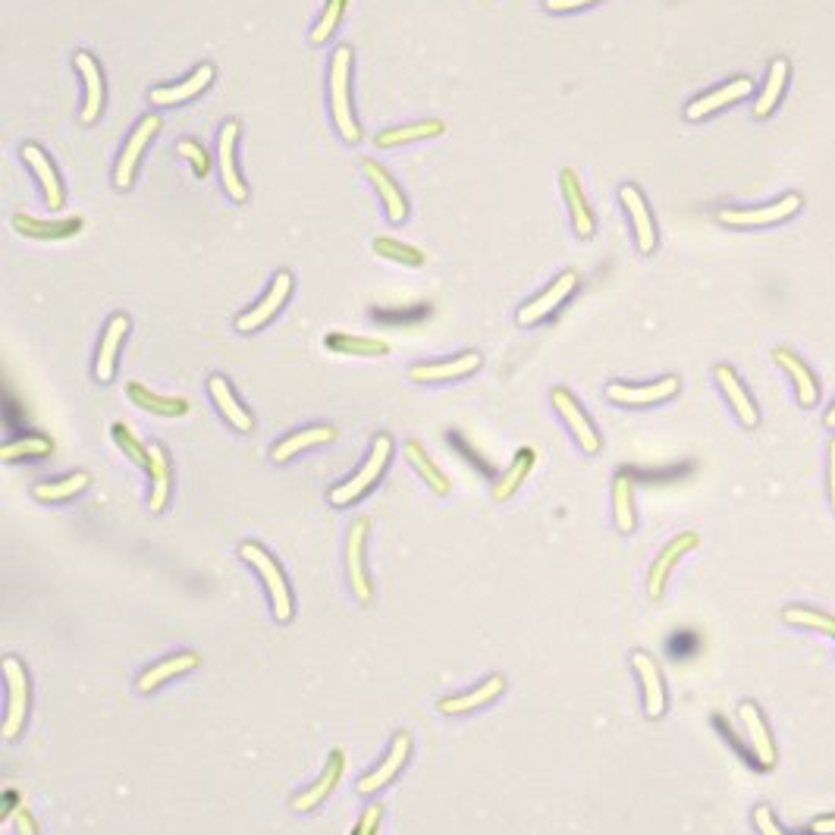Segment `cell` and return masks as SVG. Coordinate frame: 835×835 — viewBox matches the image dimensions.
Returning <instances> with one entry per match:
<instances>
[{
  "instance_id": "44dd1931",
  "label": "cell",
  "mask_w": 835,
  "mask_h": 835,
  "mask_svg": "<svg viewBox=\"0 0 835 835\" xmlns=\"http://www.w3.org/2000/svg\"><path fill=\"white\" fill-rule=\"evenodd\" d=\"M481 368V352H462L449 361H434V365H415L409 374L415 383H440V380H456L468 377Z\"/></svg>"
},
{
  "instance_id": "681fc988",
  "label": "cell",
  "mask_w": 835,
  "mask_h": 835,
  "mask_svg": "<svg viewBox=\"0 0 835 835\" xmlns=\"http://www.w3.org/2000/svg\"><path fill=\"white\" fill-rule=\"evenodd\" d=\"M380 820H383V807H380V804L365 807V810H361V820H358V826H355L352 835H377Z\"/></svg>"
},
{
  "instance_id": "277c9868",
  "label": "cell",
  "mask_w": 835,
  "mask_h": 835,
  "mask_svg": "<svg viewBox=\"0 0 835 835\" xmlns=\"http://www.w3.org/2000/svg\"><path fill=\"white\" fill-rule=\"evenodd\" d=\"M801 211V195L788 192L770 205L763 208H738V211H719V223L735 230H751V227H773V223H782L788 217H795Z\"/></svg>"
},
{
  "instance_id": "5bb4252c",
  "label": "cell",
  "mask_w": 835,
  "mask_h": 835,
  "mask_svg": "<svg viewBox=\"0 0 835 835\" xmlns=\"http://www.w3.org/2000/svg\"><path fill=\"white\" fill-rule=\"evenodd\" d=\"M157 129H161V117L148 114V117H142V123L135 126V132L129 135V142H126V148H123V154H120V161H117V170H114V173H117L114 183H117L120 189H129V186H132V176H135V167H139V157H142L145 145L157 135Z\"/></svg>"
},
{
  "instance_id": "c3c4849f",
  "label": "cell",
  "mask_w": 835,
  "mask_h": 835,
  "mask_svg": "<svg viewBox=\"0 0 835 835\" xmlns=\"http://www.w3.org/2000/svg\"><path fill=\"white\" fill-rule=\"evenodd\" d=\"M179 154L186 157V161H192V167H195V176H205L208 173V151L201 148L198 142H192V139H183L179 142Z\"/></svg>"
},
{
  "instance_id": "bcb514c9",
  "label": "cell",
  "mask_w": 835,
  "mask_h": 835,
  "mask_svg": "<svg viewBox=\"0 0 835 835\" xmlns=\"http://www.w3.org/2000/svg\"><path fill=\"white\" fill-rule=\"evenodd\" d=\"M343 10H346V0H327V10H324L321 22L311 29V41L314 44H324L333 35V29L340 26V19H343Z\"/></svg>"
},
{
  "instance_id": "2e32d148",
  "label": "cell",
  "mask_w": 835,
  "mask_h": 835,
  "mask_svg": "<svg viewBox=\"0 0 835 835\" xmlns=\"http://www.w3.org/2000/svg\"><path fill=\"white\" fill-rule=\"evenodd\" d=\"M409 754H412V738L405 735V732H399L393 738V744H390L387 760H383L374 773L358 779V795H374V792H380L383 785H390L402 773V766H405V760H409Z\"/></svg>"
},
{
  "instance_id": "db71d44e",
  "label": "cell",
  "mask_w": 835,
  "mask_h": 835,
  "mask_svg": "<svg viewBox=\"0 0 835 835\" xmlns=\"http://www.w3.org/2000/svg\"><path fill=\"white\" fill-rule=\"evenodd\" d=\"M810 832H814V835H835V814L814 820V823H810Z\"/></svg>"
},
{
  "instance_id": "1f68e13d",
  "label": "cell",
  "mask_w": 835,
  "mask_h": 835,
  "mask_svg": "<svg viewBox=\"0 0 835 835\" xmlns=\"http://www.w3.org/2000/svg\"><path fill=\"white\" fill-rule=\"evenodd\" d=\"M776 358V365L788 371V377L795 380V390H798V402L801 405H817L820 399V387H817V380L814 374H810V368L804 365V361L795 355V352H788V349H776L773 352Z\"/></svg>"
},
{
  "instance_id": "4dcf8cb0",
  "label": "cell",
  "mask_w": 835,
  "mask_h": 835,
  "mask_svg": "<svg viewBox=\"0 0 835 835\" xmlns=\"http://www.w3.org/2000/svg\"><path fill=\"white\" fill-rule=\"evenodd\" d=\"M559 183H562V195L569 201V211H572V223H575V233L578 236H594V217L588 211V201H584L581 183H578V173L572 167H566L559 173Z\"/></svg>"
},
{
  "instance_id": "d590c367",
  "label": "cell",
  "mask_w": 835,
  "mask_h": 835,
  "mask_svg": "<svg viewBox=\"0 0 835 835\" xmlns=\"http://www.w3.org/2000/svg\"><path fill=\"white\" fill-rule=\"evenodd\" d=\"M613 522L619 534H631L638 528V509H635V487H631L628 475H619L613 481Z\"/></svg>"
},
{
  "instance_id": "ab89813d",
  "label": "cell",
  "mask_w": 835,
  "mask_h": 835,
  "mask_svg": "<svg viewBox=\"0 0 835 835\" xmlns=\"http://www.w3.org/2000/svg\"><path fill=\"white\" fill-rule=\"evenodd\" d=\"M327 349L340 355H387L390 346L371 336H352V333H327Z\"/></svg>"
},
{
  "instance_id": "9f6ffc18",
  "label": "cell",
  "mask_w": 835,
  "mask_h": 835,
  "mask_svg": "<svg viewBox=\"0 0 835 835\" xmlns=\"http://www.w3.org/2000/svg\"><path fill=\"white\" fill-rule=\"evenodd\" d=\"M826 427H832V431H835V405L826 412Z\"/></svg>"
},
{
  "instance_id": "74e56055",
  "label": "cell",
  "mask_w": 835,
  "mask_h": 835,
  "mask_svg": "<svg viewBox=\"0 0 835 835\" xmlns=\"http://www.w3.org/2000/svg\"><path fill=\"white\" fill-rule=\"evenodd\" d=\"M785 85H788V60H773L770 66V73H766V82H763V92L754 104V114L757 117H770L779 98L785 95Z\"/></svg>"
},
{
  "instance_id": "d6a6232c",
  "label": "cell",
  "mask_w": 835,
  "mask_h": 835,
  "mask_svg": "<svg viewBox=\"0 0 835 835\" xmlns=\"http://www.w3.org/2000/svg\"><path fill=\"white\" fill-rule=\"evenodd\" d=\"M361 170L368 173V179L374 183V189L380 192V198H383V205H387V214H390L393 223H402L405 217H409V205H405V195L399 192V186L387 176V170H383L377 161H365V164H361Z\"/></svg>"
},
{
  "instance_id": "ba28073f",
  "label": "cell",
  "mask_w": 835,
  "mask_h": 835,
  "mask_svg": "<svg viewBox=\"0 0 835 835\" xmlns=\"http://www.w3.org/2000/svg\"><path fill=\"white\" fill-rule=\"evenodd\" d=\"M550 399H553V405H556V412L562 415V421L569 424V431L575 434V440H578V446L584 449V453H588V456L600 453V434L594 431L591 418L584 415V409L575 402V396H572L569 390L556 387V390L550 393Z\"/></svg>"
},
{
  "instance_id": "11a10c76",
  "label": "cell",
  "mask_w": 835,
  "mask_h": 835,
  "mask_svg": "<svg viewBox=\"0 0 835 835\" xmlns=\"http://www.w3.org/2000/svg\"><path fill=\"white\" fill-rule=\"evenodd\" d=\"M829 503L835 512V440L829 443Z\"/></svg>"
},
{
  "instance_id": "7402d4cb",
  "label": "cell",
  "mask_w": 835,
  "mask_h": 835,
  "mask_svg": "<svg viewBox=\"0 0 835 835\" xmlns=\"http://www.w3.org/2000/svg\"><path fill=\"white\" fill-rule=\"evenodd\" d=\"M713 374H716L719 390L726 393V399H729V405H732L735 418H738L744 427H757V424H760V412H757L754 399L748 396V390H744V383L738 380V374H735L729 365H719Z\"/></svg>"
},
{
  "instance_id": "816d5d0a",
  "label": "cell",
  "mask_w": 835,
  "mask_h": 835,
  "mask_svg": "<svg viewBox=\"0 0 835 835\" xmlns=\"http://www.w3.org/2000/svg\"><path fill=\"white\" fill-rule=\"evenodd\" d=\"M597 0H544V7L550 13H569V10H581V7H591Z\"/></svg>"
},
{
  "instance_id": "60d3db41",
  "label": "cell",
  "mask_w": 835,
  "mask_h": 835,
  "mask_svg": "<svg viewBox=\"0 0 835 835\" xmlns=\"http://www.w3.org/2000/svg\"><path fill=\"white\" fill-rule=\"evenodd\" d=\"M405 459H409V465H412V468L418 471V475L427 481V487H431L434 493H440V496H446V493H449V481H446V475H443V471L431 462V456L424 453L421 443H415V440L405 443Z\"/></svg>"
},
{
  "instance_id": "9a60e30c",
  "label": "cell",
  "mask_w": 835,
  "mask_h": 835,
  "mask_svg": "<svg viewBox=\"0 0 835 835\" xmlns=\"http://www.w3.org/2000/svg\"><path fill=\"white\" fill-rule=\"evenodd\" d=\"M751 92H754V82H751L748 76H738V79H732V82H726V85L713 88V92H707V95H701V98H694V101L688 104V110H685V117H688V120H704V117L716 114V110H722V107L738 104L741 98H748Z\"/></svg>"
},
{
  "instance_id": "4fadbf2b",
  "label": "cell",
  "mask_w": 835,
  "mask_h": 835,
  "mask_svg": "<svg viewBox=\"0 0 835 835\" xmlns=\"http://www.w3.org/2000/svg\"><path fill=\"white\" fill-rule=\"evenodd\" d=\"M575 286H578V274H575V270H566V274H562V277L544 292V296H537L534 302H528V305L518 308V324L531 327V324H540L544 318H550V314L572 296Z\"/></svg>"
},
{
  "instance_id": "ee69618b",
  "label": "cell",
  "mask_w": 835,
  "mask_h": 835,
  "mask_svg": "<svg viewBox=\"0 0 835 835\" xmlns=\"http://www.w3.org/2000/svg\"><path fill=\"white\" fill-rule=\"evenodd\" d=\"M782 619L788 625H801V628H814L820 635H832L835 638V616L823 613V609H810V606H788Z\"/></svg>"
},
{
  "instance_id": "d4e9b609",
  "label": "cell",
  "mask_w": 835,
  "mask_h": 835,
  "mask_svg": "<svg viewBox=\"0 0 835 835\" xmlns=\"http://www.w3.org/2000/svg\"><path fill=\"white\" fill-rule=\"evenodd\" d=\"M198 663H201V660H198V653H192V650H186V653H176V657L161 660L157 666L145 669V672L139 675V682H135V691H139V694H151L154 688H161L164 682L176 679V675L192 672Z\"/></svg>"
},
{
  "instance_id": "603a6c76",
  "label": "cell",
  "mask_w": 835,
  "mask_h": 835,
  "mask_svg": "<svg viewBox=\"0 0 835 835\" xmlns=\"http://www.w3.org/2000/svg\"><path fill=\"white\" fill-rule=\"evenodd\" d=\"M129 333V318L126 314H114L104 330V340H101V349H98V358H95V377L101 383H110L114 380V371H117V352H120V343H123V336Z\"/></svg>"
},
{
  "instance_id": "4316f807",
  "label": "cell",
  "mask_w": 835,
  "mask_h": 835,
  "mask_svg": "<svg viewBox=\"0 0 835 835\" xmlns=\"http://www.w3.org/2000/svg\"><path fill=\"white\" fill-rule=\"evenodd\" d=\"M340 779H343V751H333L330 760H327V766H324L321 779L314 782V785L308 788V792H302V795L292 798V810H314L321 801H327V795L333 792L336 782H340Z\"/></svg>"
},
{
  "instance_id": "83f0119b",
  "label": "cell",
  "mask_w": 835,
  "mask_h": 835,
  "mask_svg": "<svg viewBox=\"0 0 835 835\" xmlns=\"http://www.w3.org/2000/svg\"><path fill=\"white\" fill-rule=\"evenodd\" d=\"M208 390H211V399L217 402V409L223 412V418H227L239 434H252V427H255V418L248 415L245 409H242V402L233 396V390H230V383L223 380L220 374H214L211 380H208Z\"/></svg>"
},
{
  "instance_id": "9c48e42d",
  "label": "cell",
  "mask_w": 835,
  "mask_h": 835,
  "mask_svg": "<svg viewBox=\"0 0 835 835\" xmlns=\"http://www.w3.org/2000/svg\"><path fill=\"white\" fill-rule=\"evenodd\" d=\"M631 666H635L638 682L644 688V713L650 719H660L666 713V685H663V672H660L657 660H653L647 650H635L631 653Z\"/></svg>"
},
{
  "instance_id": "8fae6325",
  "label": "cell",
  "mask_w": 835,
  "mask_h": 835,
  "mask_svg": "<svg viewBox=\"0 0 835 835\" xmlns=\"http://www.w3.org/2000/svg\"><path fill=\"white\" fill-rule=\"evenodd\" d=\"M738 716L744 722V732H748V738H751V751L757 757V766H763V770H773L779 754H776V741L770 735V726H766L760 707L754 701H741L738 704Z\"/></svg>"
},
{
  "instance_id": "f546056e",
  "label": "cell",
  "mask_w": 835,
  "mask_h": 835,
  "mask_svg": "<svg viewBox=\"0 0 835 835\" xmlns=\"http://www.w3.org/2000/svg\"><path fill=\"white\" fill-rule=\"evenodd\" d=\"M22 161H26V164L38 173L41 186H44V198H48V208L60 211V205H63V189H60V176H57L54 164L48 161V154H44L38 145L29 142V145H22Z\"/></svg>"
},
{
  "instance_id": "f1b7e54d",
  "label": "cell",
  "mask_w": 835,
  "mask_h": 835,
  "mask_svg": "<svg viewBox=\"0 0 835 835\" xmlns=\"http://www.w3.org/2000/svg\"><path fill=\"white\" fill-rule=\"evenodd\" d=\"M126 396L139 405V409L151 412V415H161V418H183L189 412V402L186 399H179V396H157L151 393L145 383H129L126 387Z\"/></svg>"
},
{
  "instance_id": "836d02e7",
  "label": "cell",
  "mask_w": 835,
  "mask_h": 835,
  "mask_svg": "<svg viewBox=\"0 0 835 835\" xmlns=\"http://www.w3.org/2000/svg\"><path fill=\"white\" fill-rule=\"evenodd\" d=\"M148 471H151V512L167 509L170 500V459L161 443L148 446Z\"/></svg>"
},
{
  "instance_id": "f6af8a7d",
  "label": "cell",
  "mask_w": 835,
  "mask_h": 835,
  "mask_svg": "<svg viewBox=\"0 0 835 835\" xmlns=\"http://www.w3.org/2000/svg\"><path fill=\"white\" fill-rule=\"evenodd\" d=\"M374 252L383 255V258H390V261H399V264H412V267L424 264L421 248H412V245H405L399 239H387V236L374 239Z\"/></svg>"
},
{
  "instance_id": "b9f144b4",
  "label": "cell",
  "mask_w": 835,
  "mask_h": 835,
  "mask_svg": "<svg viewBox=\"0 0 835 835\" xmlns=\"http://www.w3.org/2000/svg\"><path fill=\"white\" fill-rule=\"evenodd\" d=\"M51 453H54V440L51 437H41V434H32V437H22V440L7 443L4 449H0V459H4V462H19V459H44V456H51Z\"/></svg>"
},
{
  "instance_id": "ac0fdd59",
  "label": "cell",
  "mask_w": 835,
  "mask_h": 835,
  "mask_svg": "<svg viewBox=\"0 0 835 835\" xmlns=\"http://www.w3.org/2000/svg\"><path fill=\"white\" fill-rule=\"evenodd\" d=\"M506 691V679L503 675H490V679L478 688H471L465 694H456V697H443V701H437V710L443 716H459V713H471V710H481L487 707L490 701H496Z\"/></svg>"
},
{
  "instance_id": "7bdbcfd3",
  "label": "cell",
  "mask_w": 835,
  "mask_h": 835,
  "mask_svg": "<svg viewBox=\"0 0 835 835\" xmlns=\"http://www.w3.org/2000/svg\"><path fill=\"white\" fill-rule=\"evenodd\" d=\"M88 484H92V478H88L85 471H76V475L63 478V481L38 484V487H35V500H41V503H60V500H70V496L82 493Z\"/></svg>"
},
{
  "instance_id": "30bf717a",
  "label": "cell",
  "mask_w": 835,
  "mask_h": 835,
  "mask_svg": "<svg viewBox=\"0 0 835 835\" xmlns=\"http://www.w3.org/2000/svg\"><path fill=\"white\" fill-rule=\"evenodd\" d=\"M289 292H292V274H286V270H283V274H277L274 283H270L267 296H264L252 311L239 314V318H236V330H239V333H255V330H261V327L286 305Z\"/></svg>"
},
{
  "instance_id": "8d00e7d4",
  "label": "cell",
  "mask_w": 835,
  "mask_h": 835,
  "mask_svg": "<svg viewBox=\"0 0 835 835\" xmlns=\"http://www.w3.org/2000/svg\"><path fill=\"white\" fill-rule=\"evenodd\" d=\"M531 468H534V449H531V446L518 449L515 459H512V465L506 468V475L493 484V500H496V503H506L509 496H512L518 487H522V481L531 475Z\"/></svg>"
},
{
  "instance_id": "ffe728a7",
  "label": "cell",
  "mask_w": 835,
  "mask_h": 835,
  "mask_svg": "<svg viewBox=\"0 0 835 835\" xmlns=\"http://www.w3.org/2000/svg\"><path fill=\"white\" fill-rule=\"evenodd\" d=\"M236 139H239V123L230 120V123H223L220 129V142H217V151H220V179H223V189L230 192V198L236 201H245L248 198V189L242 183V176L236 173Z\"/></svg>"
},
{
  "instance_id": "3957f363",
  "label": "cell",
  "mask_w": 835,
  "mask_h": 835,
  "mask_svg": "<svg viewBox=\"0 0 835 835\" xmlns=\"http://www.w3.org/2000/svg\"><path fill=\"white\" fill-rule=\"evenodd\" d=\"M239 556L252 566L261 581L267 584V594H270V603H274V616L277 622H289L292 619V594H289V584H286V575L283 569L277 566V559L270 556L264 547L258 544H242L239 547Z\"/></svg>"
},
{
  "instance_id": "e0dca14e",
  "label": "cell",
  "mask_w": 835,
  "mask_h": 835,
  "mask_svg": "<svg viewBox=\"0 0 835 835\" xmlns=\"http://www.w3.org/2000/svg\"><path fill=\"white\" fill-rule=\"evenodd\" d=\"M619 198H622V205L631 217V227H635V239H638V252L650 255L653 248H657V223H653L650 217V208H647V201L641 195V189L635 186H622L619 189Z\"/></svg>"
},
{
  "instance_id": "8992f818",
  "label": "cell",
  "mask_w": 835,
  "mask_h": 835,
  "mask_svg": "<svg viewBox=\"0 0 835 835\" xmlns=\"http://www.w3.org/2000/svg\"><path fill=\"white\" fill-rule=\"evenodd\" d=\"M679 390H682V380L675 374H666L663 380L644 383V387H635V383H609L606 396L619 405H657L672 399Z\"/></svg>"
},
{
  "instance_id": "7a4b0ae2",
  "label": "cell",
  "mask_w": 835,
  "mask_h": 835,
  "mask_svg": "<svg viewBox=\"0 0 835 835\" xmlns=\"http://www.w3.org/2000/svg\"><path fill=\"white\" fill-rule=\"evenodd\" d=\"M390 453H393L390 434H377V437H374V446H371V456L365 459V465H361L346 484H336V487L330 490V503H333V506H349V503L358 500V496H365V493L377 484V478L383 475V468H387Z\"/></svg>"
},
{
  "instance_id": "7dc6e473",
  "label": "cell",
  "mask_w": 835,
  "mask_h": 835,
  "mask_svg": "<svg viewBox=\"0 0 835 835\" xmlns=\"http://www.w3.org/2000/svg\"><path fill=\"white\" fill-rule=\"evenodd\" d=\"M114 440H117V446L123 449V453H126L135 465L148 468V446H142L139 437H135L126 424H114Z\"/></svg>"
},
{
  "instance_id": "484cf974",
  "label": "cell",
  "mask_w": 835,
  "mask_h": 835,
  "mask_svg": "<svg viewBox=\"0 0 835 835\" xmlns=\"http://www.w3.org/2000/svg\"><path fill=\"white\" fill-rule=\"evenodd\" d=\"M13 230L29 236V239H70L82 230V217H66V220H35L29 214L13 217Z\"/></svg>"
},
{
  "instance_id": "6da1fadb",
  "label": "cell",
  "mask_w": 835,
  "mask_h": 835,
  "mask_svg": "<svg viewBox=\"0 0 835 835\" xmlns=\"http://www.w3.org/2000/svg\"><path fill=\"white\" fill-rule=\"evenodd\" d=\"M349 73H352V48H336L330 60V110L336 129L346 142H361V126L352 117V101H349Z\"/></svg>"
},
{
  "instance_id": "d6986e66",
  "label": "cell",
  "mask_w": 835,
  "mask_h": 835,
  "mask_svg": "<svg viewBox=\"0 0 835 835\" xmlns=\"http://www.w3.org/2000/svg\"><path fill=\"white\" fill-rule=\"evenodd\" d=\"M73 63H76V70L82 73V82H85L82 123H95L101 117V110H104V76H101V66H98V60L88 51H79L73 57Z\"/></svg>"
},
{
  "instance_id": "5b68a950",
  "label": "cell",
  "mask_w": 835,
  "mask_h": 835,
  "mask_svg": "<svg viewBox=\"0 0 835 835\" xmlns=\"http://www.w3.org/2000/svg\"><path fill=\"white\" fill-rule=\"evenodd\" d=\"M4 679H7V719H4V735L16 738L26 726L29 716V675L16 657L4 660Z\"/></svg>"
},
{
  "instance_id": "f5cc1de1",
  "label": "cell",
  "mask_w": 835,
  "mask_h": 835,
  "mask_svg": "<svg viewBox=\"0 0 835 835\" xmlns=\"http://www.w3.org/2000/svg\"><path fill=\"white\" fill-rule=\"evenodd\" d=\"M16 835H38V826H35L29 810H19L16 814Z\"/></svg>"
},
{
  "instance_id": "f907efd6",
  "label": "cell",
  "mask_w": 835,
  "mask_h": 835,
  "mask_svg": "<svg viewBox=\"0 0 835 835\" xmlns=\"http://www.w3.org/2000/svg\"><path fill=\"white\" fill-rule=\"evenodd\" d=\"M754 826H757L760 835H785L782 826H779L776 817H773V810L766 807V804H757V807H754Z\"/></svg>"
},
{
  "instance_id": "f35d334b",
  "label": "cell",
  "mask_w": 835,
  "mask_h": 835,
  "mask_svg": "<svg viewBox=\"0 0 835 835\" xmlns=\"http://www.w3.org/2000/svg\"><path fill=\"white\" fill-rule=\"evenodd\" d=\"M446 123L440 120H424V123H412V126H396L377 135V148H393V145H405V142H418V139H434V135H443Z\"/></svg>"
},
{
  "instance_id": "7c38bea8",
  "label": "cell",
  "mask_w": 835,
  "mask_h": 835,
  "mask_svg": "<svg viewBox=\"0 0 835 835\" xmlns=\"http://www.w3.org/2000/svg\"><path fill=\"white\" fill-rule=\"evenodd\" d=\"M365 537H368V522L358 518V522L349 528V540H346V572H349L355 597L361 603H371L374 591H371V581L365 572Z\"/></svg>"
},
{
  "instance_id": "cb8c5ba5",
  "label": "cell",
  "mask_w": 835,
  "mask_h": 835,
  "mask_svg": "<svg viewBox=\"0 0 835 835\" xmlns=\"http://www.w3.org/2000/svg\"><path fill=\"white\" fill-rule=\"evenodd\" d=\"M211 79H214V66H211V63H201L198 70H195L189 79L179 82V85H167V88L157 85V88H151V101L161 104V107L183 104V101H189V98H195V95L205 92V88L211 85Z\"/></svg>"
},
{
  "instance_id": "e575fe53",
  "label": "cell",
  "mask_w": 835,
  "mask_h": 835,
  "mask_svg": "<svg viewBox=\"0 0 835 835\" xmlns=\"http://www.w3.org/2000/svg\"><path fill=\"white\" fill-rule=\"evenodd\" d=\"M330 440H336L333 427H330V424H314V427H305V431L280 440V443L274 446V453H270V459H274V462H286V459H292V456H299L302 449L324 446V443H330Z\"/></svg>"
},
{
  "instance_id": "52a82bcc",
  "label": "cell",
  "mask_w": 835,
  "mask_h": 835,
  "mask_svg": "<svg viewBox=\"0 0 835 835\" xmlns=\"http://www.w3.org/2000/svg\"><path fill=\"white\" fill-rule=\"evenodd\" d=\"M697 544H701V537L685 531V534H675L669 544L663 547V553L657 556V562L650 566V575H647V594L650 600H660L663 597V588H666V581H669V572L679 566V559L688 556Z\"/></svg>"
}]
</instances>
